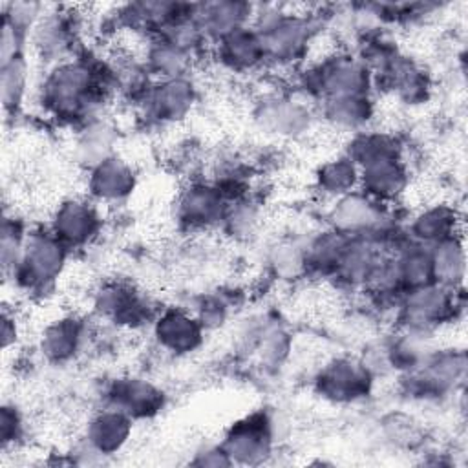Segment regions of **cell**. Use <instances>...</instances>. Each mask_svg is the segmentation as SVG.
<instances>
[{
    "mask_svg": "<svg viewBox=\"0 0 468 468\" xmlns=\"http://www.w3.org/2000/svg\"><path fill=\"white\" fill-rule=\"evenodd\" d=\"M80 344V327L77 320L60 318L49 324L42 333V353L51 360H66L77 353Z\"/></svg>",
    "mask_w": 468,
    "mask_h": 468,
    "instance_id": "cell-3",
    "label": "cell"
},
{
    "mask_svg": "<svg viewBox=\"0 0 468 468\" xmlns=\"http://www.w3.org/2000/svg\"><path fill=\"white\" fill-rule=\"evenodd\" d=\"M95 210L84 201H64L53 218V234L62 241L84 243L97 230Z\"/></svg>",
    "mask_w": 468,
    "mask_h": 468,
    "instance_id": "cell-1",
    "label": "cell"
},
{
    "mask_svg": "<svg viewBox=\"0 0 468 468\" xmlns=\"http://www.w3.org/2000/svg\"><path fill=\"white\" fill-rule=\"evenodd\" d=\"M155 333L159 344L172 353H186L194 349L201 336L199 322L181 311L161 316Z\"/></svg>",
    "mask_w": 468,
    "mask_h": 468,
    "instance_id": "cell-2",
    "label": "cell"
},
{
    "mask_svg": "<svg viewBox=\"0 0 468 468\" xmlns=\"http://www.w3.org/2000/svg\"><path fill=\"white\" fill-rule=\"evenodd\" d=\"M27 88V60L24 53L2 62V99L5 110H16Z\"/></svg>",
    "mask_w": 468,
    "mask_h": 468,
    "instance_id": "cell-4",
    "label": "cell"
}]
</instances>
